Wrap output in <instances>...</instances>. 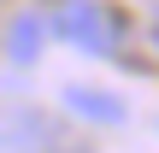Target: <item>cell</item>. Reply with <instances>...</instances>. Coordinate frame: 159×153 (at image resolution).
<instances>
[{
	"instance_id": "cell-1",
	"label": "cell",
	"mask_w": 159,
	"mask_h": 153,
	"mask_svg": "<svg viewBox=\"0 0 159 153\" xmlns=\"http://www.w3.org/2000/svg\"><path fill=\"white\" fill-rule=\"evenodd\" d=\"M53 35H65L83 53H112L118 35H124V18L112 6H100V0H65L53 12Z\"/></svg>"
},
{
	"instance_id": "cell-3",
	"label": "cell",
	"mask_w": 159,
	"mask_h": 153,
	"mask_svg": "<svg viewBox=\"0 0 159 153\" xmlns=\"http://www.w3.org/2000/svg\"><path fill=\"white\" fill-rule=\"evenodd\" d=\"M65 112L83 118V124H124V100L106 94V88H89V83H71L65 88Z\"/></svg>"
},
{
	"instance_id": "cell-4",
	"label": "cell",
	"mask_w": 159,
	"mask_h": 153,
	"mask_svg": "<svg viewBox=\"0 0 159 153\" xmlns=\"http://www.w3.org/2000/svg\"><path fill=\"white\" fill-rule=\"evenodd\" d=\"M41 35H47V24H41L35 12H12V24H6V59H12V65H35Z\"/></svg>"
},
{
	"instance_id": "cell-2",
	"label": "cell",
	"mask_w": 159,
	"mask_h": 153,
	"mask_svg": "<svg viewBox=\"0 0 159 153\" xmlns=\"http://www.w3.org/2000/svg\"><path fill=\"white\" fill-rule=\"evenodd\" d=\"M65 147H71V136H65V124H53L47 112L24 106V112H12V118H6L0 153H65Z\"/></svg>"
},
{
	"instance_id": "cell-5",
	"label": "cell",
	"mask_w": 159,
	"mask_h": 153,
	"mask_svg": "<svg viewBox=\"0 0 159 153\" xmlns=\"http://www.w3.org/2000/svg\"><path fill=\"white\" fill-rule=\"evenodd\" d=\"M65 153H94V147H77V142H71V147H65Z\"/></svg>"
},
{
	"instance_id": "cell-6",
	"label": "cell",
	"mask_w": 159,
	"mask_h": 153,
	"mask_svg": "<svg viewBox=\"0 0 159 153\" xmlns=\"http://www.w3.org/2000/svg\"><path fill=\"white\" fill-rule=\"evenodd\" d=\"M153 35H159V29H153Z\"/></svg>"
}]
</instances>
